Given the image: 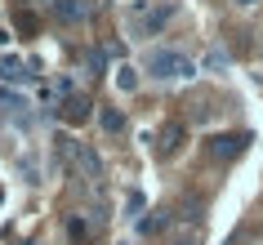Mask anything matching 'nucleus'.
I'll list each match as a JSON object with an SVG mask.
<instances>
[{
	"label": "nucleus",
	"mask_w": 263,
	"mask_h": 245,
	"mask_svg": "<svg viewBox=\"0 0 263 245\" xmlns=\"http://www.w3.org/2000/svg\"><path fill=\"white\" fill-rule=\"evenodd\" d=\"M147 71H152L156 81H179V76H192L196 63L183 58L179 49H152V54H147Z\"/></svg>",
	"instance_id": "1"
},
{
	"label": "nucleus",
	"mask_w": 263,
	"mask_h": 245,
	"mask_svg": "<svg viewBox=\"0 0 263 245\" xmlns=\"http://www.w3.org/2000/svg\"><path fill=\"white\" fill-rule=\"evenodd\" d=\"M241 147H246V134H228V138H214V143H210L214 156H236Z\"/></svg>",
	"instance_id": "2"
},
{
	"label": "nucleus",
	"mask_w": 263,
	"mask_h": 245,
	"mask_svg": "<svg viewBox=\"0 0 263 245\" xmlns=\"http://www.w3.org/2000/svg\"><path fill=\"white\" fill-rule=\"evenodd\" d=\"M89 107H94V103H89V98H67V107H63V116H67V121L71 125H76V121H89Z\"/></svg>",
	"instance_id": "3"
},
{
	"label": "nucleus",
	"mask_w": 263,
	"mask_h": 245,
	"mask_svg": "<svg viewBox=\"0 0 263 245\" xmlns=\"http://www.w3.org/2000/svg\"><path fill=\"white\" fill-rule=\"evenodd\" d=\"M54 14L63 18V23H81V18H85V5H81V0H58Z\"/></svg>",
	"instance_id": "4"
},
{
	"label": "nucleus",
	"mask_w": 263,
	"mask_h": 245,
	"mask_svg": "<svg viewBox=\"0 0 263 245\" xmlns=\"http://www.w3.org/2000/svg\"><path fill=\"white\" fill-rule=\"evenodd\" d=\"M228 63H232V54H228V49H210V54H205V71H223Z\"/></svg>",
	"instance_id": "5"
},
{
	"label": "nucleus",
	"mask_w": 263,
	"mask_h": 245,
	"mask_svg": "<svg viewBox=\"0 0 263 245\" xmlns=\"http://www.w3.org/2000/svg\"><path fill=\"white\" fill-rule=\"evenodd\" d=\"M89 236H94V228L81 223V218H71V241H89Z\"/></svg>",
	"instance_id": "6"
},
{
	"label": "nucleus",
	"mask_w": 263,
	"mask_h": 245,
	"mask_svg": "<svg viewBox=\"0 0 263 245\" xmlns=\"http://www.w3.org/2000/svg\"><path fill=\"white\" fill-rule=\"evenodd\" d=\"M179 138H183V129H179V125H170V129H165V143H161V147L174 152V147H179Z\"/></svg>",
	"instance_id": "7"
},
{
	"label": "nucleus",
	"mask_w": 263,
	"mask_h": 245,
	"mask_svg": "<svg viewBox=\"0 0 263 245\" xmlns=\"http://www.w3.org/2000/svg\"><path fill=\"white\" fill-rule=\"evenodd\" d=\"M165 23H170V9H156V14L147 18V31H161V27H165Z\"/></svg>",
	"instance_id": "8"
},
{
	"label": "nucleus",
	"mask_w": 263,
	"mask_h": 245,
	"mask_svg": "<svg viewBox=\"0 0 263 245\" xmlns=\"http://www.w3.org/2000/svg\"><path fill=\"white\" fill-rule=\"evenodd\" d=\"M103 125H107V129H111V134H116V129H121V111H103Z\"/></svg>",
	"instance_id": "9"
},
{
	"label": "nucleus",
	"mask_w": 263,
	"mask_h": 245,
	"mask_svg": "<svg viewBox=\"0 0 263 245\" xmlns=\"http://www.w3.org/2000/svg\"><path fill=\"white\" fill-rule=\"evenodd\" d=\"M165 228V214H152V218H143V232H161Z\"/></svg>",
	"instance_id": "10"
},
{
	"label": "nucleus",
	"mask_w": 263,
	"mask_h": 245,
	"mask_svg": "<svg viewBox=\"0 0 263 245\" xmlns=\"http://www.w3.org/2000/svg\"><path fill=\"white\" fill-rule=\"evenodd\" d=\"M81 161H85V169H89V174H98V156H94V152H81Z\"/></svg>",
	"instance_id": "11"
},
{
	"label": "nucleus",
	"mask_w": 263,
	"mask_h": 245,
	"mask_svg": "<svg viewBox=\"0 0 263 245\" xmlns=\"http://www.w3.org/2000/svg\"><path fill=\"white\" fill-rule=\"evenodd\" d=\"M236 5H246V9H250V5H259V0H236Z\"/></svg>",
	"instance_id": "12"
}]
</instances>
